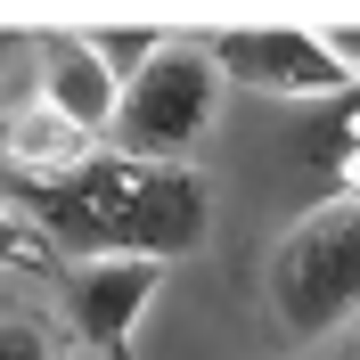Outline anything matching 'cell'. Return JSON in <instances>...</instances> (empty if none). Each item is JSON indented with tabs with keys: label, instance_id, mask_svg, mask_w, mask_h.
I'll return each instance as SVG.
<instances>
[{
	"label": "cell",
	"instance_id": "1",
	"mask_svg": "<svg viewBox=\"0 0 360 360\" xmlns=\"http://www.w3.org/2000/svg\"><path fill=\"white\" fill-rule=\"evenodd\" d=\"M25 221L41 229L49 254L98 262V254H139V262H180L205 246L213 197L197 164H139L115 148H90L66 180H41L25 197Z\"/></svg>",
	"mask_w": 360,
	"mask_h": 360
},
{
	"label": "cell",
	"instance_id": "2",
	"mask_svg": "<svg viewBox=\"0 0 360 360\" xmlns=\"http://www.w3.org/2000/svg\"><path fill=\"white\" fill-rule=\"evenodd\" d=\"M270 311L295 344H328L360 319V188L311 205L303 221L270 246Z\"/></svg>",
	"mask_w": 360,
	"mask_h": 360
},
{
	"label": "cell",
	"instance_id": "3",
	"mask_svg": "<svg viewBox=\"0 0 360 360\" xmlns=\"http://www.w3.org/2000/svg\"><path fill=\"white\" fill-rule=\"evenodd\" d=\"M221 74L205 58V41H164L131 82L115 90L107 115V148L139 164H188L205 148V131L221 123Z\"/></svg>",
	"mask_w": 360,
	"mask_h": 360
},
{
	"label": "cell",
	"instance_id": "4",
	"mask_svg": "<svg viewBox=\"0 0 360 360\" xmlns=\"http://www.w3.org/2000/svg\"><path fill=\"white\" fill-rule=\"evenodd\" d=\"M66 319L74 336L98 360H131V336L148 303L164 295V262H139V254H98V262H66Z\"/></svg>",
	"mask_w": 360,
	"mask_h": 360
},
{
	"label": "cell",
	"instance_id": "5",
	"mask_svg": "<svg viewBox=\"0 0 360 360\" xmlns=\"http://www.w3.org/2000/svg\"><path fill=\"white\" fill-rule=\"evenodd\" d=\"M205 58H213L221 82H246V90H262V98H336V90H352L336 66H328L319 33H295V25L221 33V41H205Z\"/></svg>",
	"mask_w": 360,
	"mask_h": 360
},
{
	"label": "cell",
	"instance_id": "6",
	"mask_svg": "<svg viewBox=\"0 0 360 360\" xmlns=\"http://www.w3.org/2000/svg\"><path fill=\"white\" fill-rule=\"evenodd\" d=\"M41 66H33V98H41L58 123H74L82 139H107V115H115V74L107 58L90 49V33H41V49H33Z\"/></svg>",
	"mask_w": 360,
	"mask_h": 360
},
{
	"label": "cell",
	"instance_id": "7",
	"mask_svg": "<svg viewBox=\"0 0 360 360\" xmlns=\"http://www.w3.org/2000/svg\"><path fill=\"white\" fill-rule=\"evenodd\" d=\"M90 148H98V139H82L74 123H58V115H49L41 98H17V107L0 115V156L17 164V172L33 180V188H41V180H66L74 164L90 156Z\"/></svg>",
	"mask_w": 360,
	"mask_h": 360
},
{
	"label": "cell",
	"instance_id": "8",
	"mask_svg": "<svg viewBox=\"0 0 360 360\" xmlns=\"http://www.w3.org/2000/svg\"><path fill=\"white\" fill-rule=\"evenodd\" d=\"M0 360H66L58 319H41V311H0Z\"/></svg>",
	"mask_w": 360,
	"mask_h": 360
},
{
	"label": "cell",
	"instance_id": "9",
	"mask_svg": "<svg viewBox=\"0 0 360 360\" xmlns=\"http://www.w3.org/2000/svg\"><path fill=\"white\" fill-rule=\"evenodd\" d=\"M33 262H49L41 229L25 221V213H8V205H0V270H33Z\"/></svg>",
	"mask_w": 360,
	"mask_h": 360
},
{
	"label": "cell",
	"instance_id": "10",
	"mask_svg": "<svg viewBox=\"0 0 360 360\" xmlns=\"http://www.w3.org/2000/svg\"><path fill=\"white\" fill-rule=\"evenodd\" d=\"M319 49H328V66H336L344 82H360V25H336V33H319Z\"/></svg>",
	"mask_w": 360,
	"mask_h": 360
}]
</instances>
